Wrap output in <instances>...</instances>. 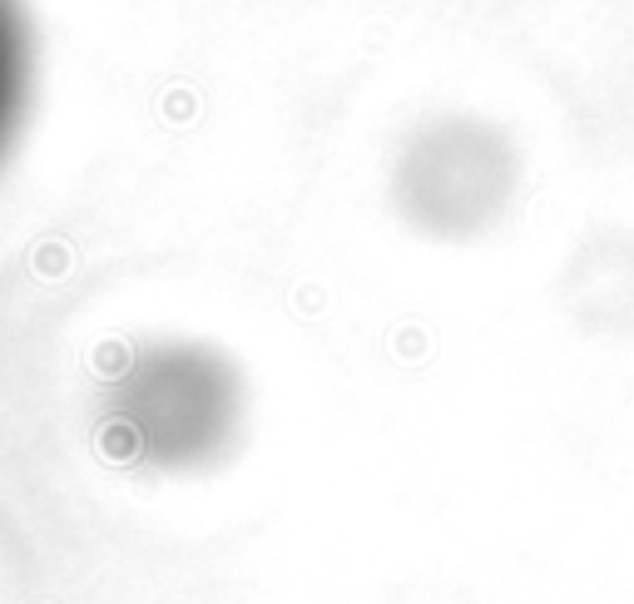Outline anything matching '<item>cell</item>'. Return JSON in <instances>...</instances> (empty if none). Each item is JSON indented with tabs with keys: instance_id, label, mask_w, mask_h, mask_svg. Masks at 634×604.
<instances>
[{
	"instance_id": "cell-1",
	"label": "cell",
	"mask_w": 634,
	"mask_h": 604,
	"mask_svg": "<svg viewBox=\"0 0 634 604\" xmlns=\"http://www.w3.org/2000/svg\"><path fill=\"white\" fill-rule=\"evenodd\" d=\"M243 372L194 337H154L124 352L105 382V436L154 471L224 461L243 432Z\"/></svg>"
},
{
	"instance_id": "cell-2",
	"label": "cell",
	"mask_w": 634,
	"mask_h": 604,
	"mask_svg": "<svg viewBox=\"0 0 634 604\" xmlns=\"http://www.w3.org/2000/svg\"><path fill=\"white\" fill-rule=\"evenodd\" d=\"M521 189V154L481 114H431L392 159V204L407 228L441 243L491 233Z\"/></svg>"
},
{
	"instance_id": "cell-3",
	"label": "cell",
	"mask_w": 634,
	"mask_h": 604,
	"mask_svg": "<svg viewBox=\"0 0 634 604\" xmlns=\"http://www.w3.org/2000/svg\"><path fill=\"white\" fill-rule=\"evenodd\" d=\"M25 89H31V31L21 0H0V154L21 130Z\"/></svg>"
}]
</instances>
